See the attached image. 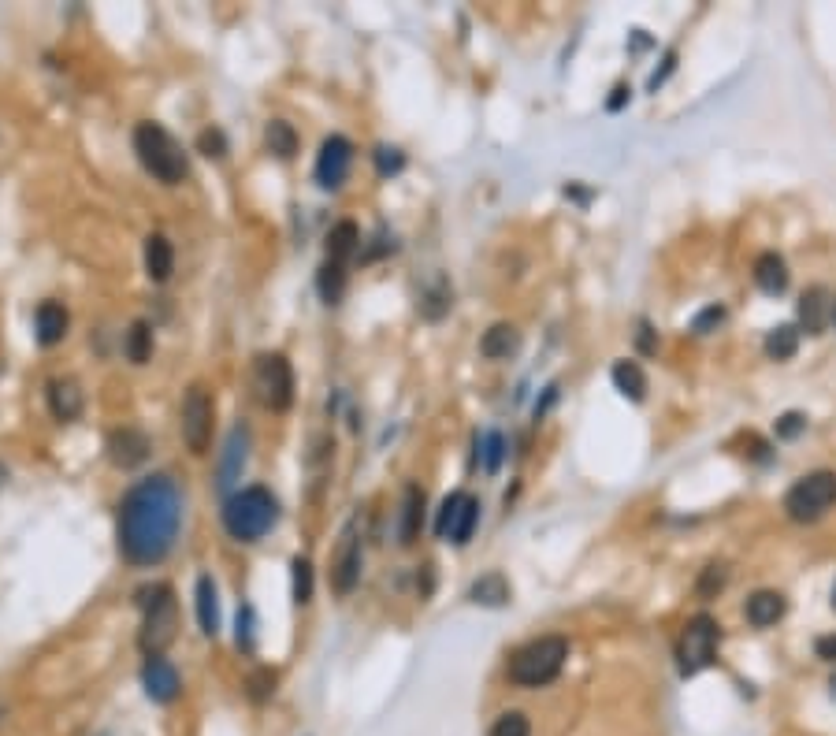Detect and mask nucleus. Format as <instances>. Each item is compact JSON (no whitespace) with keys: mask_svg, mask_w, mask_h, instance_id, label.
Wrapping results in <instances>:
<instances>
[{"mask_svg":"<svg viewBox=\"0 0 836 736\" xmlns=\"http://www.w3.org/2000/svg\"><path fill=\"white\" fill-rule=\"evenodd\" d=\"M725 588V569L721 566H706L703 577H699V595H718Z\"/></svg>","mask_w":836,"mask_h":736,"instance_id":"39","label":"nucleus"},{"mask_svg":"<svg viewBox=\"0 0 836 736\" xmlns=\"http://www.w3.org/2000/svg\"><path fill=\"white\" fill-rule=\"evenodd\" d=\"M796 350H799V331L792 324H781V328H773L766 335V354H770V361H788V357H796Z\"/></svg>","mask_w":836,"mask_h":736,"instance_id":"29","label":"nucleus"},{"mask_svg":"<svg viewBox=\"0 0 836 736\" xmlns=\"http://www.w3.org/2000/svg\"><path fill=\"white\" fill-rule=\"evenodd\" d=\"M275 521H279V502L261 484L242 487V491L227 495V502H223V528L238 543H257L261 536L272 532Z\"/></svg>","mask_w":836,"mask_h":736,"instance_id":"3","label":"nucleus"},{"mask_svg":"<svg viewBox=\"0 0 836 736\" xmlns=\"http://www.w3.org/2000/svg\"><path fill=\"white\" fill-rule=\"evenodd\" d=\"M718 621L710 614H695L688 625H684V636H680L677 658H680V673H699L714 662V651H718Z\"/></svg>","mask_w":836,"mask_h":736,"instance_id":"9","label":"nucleus"},{"mask_svg":"<svg viewBox=\"0 0 836 736\" xmlns=\"http://www.w3.org/2000/svg\"><path fill=\"white\" fill-rule=\"evenodd\" d=\"M149 435L138 432V428H116V432L108 435V458H112V465H119V469H134V465H142L145 458H149Z\"/></svg>","mask_w":836,"mask_h":736,"instance_id":"14","label":"nucleus"},{"mask_svg":"<svg viewBox=\"0 0 836 736\" xmlns=\"http://www.w3.org/2000/svg\"><path fill=\"white\" fill-rule=\"evenodd\" d=\"M565 662H569V640L550 632V636H536L521 644L506 662V677H510L513 688H547L562 677Z\"/></svg>","mask_w":836,"mask_h":736,"instance_id":"2","label":"nucleus"},{"mask_svg":"<svg viewBox=\"0 0 836 736\" xmlns=\"http://www.w3.org/2000/svg\"><path fill=\"white\" fill-rule=\"evenodd\" d=\"M235 640H238V647H242V651H253V606H249V603L238 606V632H235Z\"/></svg>","mask_w":836,"mask_h":736,"instance_id":"37","label":"nucleus"},{"mask_svg":"<svg viewBox=\"0 0 836 736\" xmlns=\"http://www.w3.org/2000/svg\"><path fill=\"white\" fill-rule=\"evenodd\" d=\"M476 521H480V502L472 499V495H465V491H454V495L443 502L439 517H435V536L450 539V543H458L461 547V543H469L472 539Z\"/></svg>","mask_w":836,"mask_h":736,"instance_id":"10","label":"nucleus"},{"mask_svg":"<svg viewBox=\"0 0 836 736\" xmlns=\"http://www.w3.org/2000/svg\"><path fill=\"white\" fill-rule=\"evenodd\" d=\"M517 346H521L517 328H513V324H495V328L480 339V354L491 357V361H506L510 354H517Z\"/></svg>","mask_w":836,"mask_h":736,"instance_id":"23","label":"nucleus"},{"mask_svg":"<svg viewBox=\"0 0 836 736\" xmlns=\"http://www.w3.org/2000/svg\"><path fill=\"white\" fill-rule=\"evenodd\" d=\"M833 688H836V677H833Z\"/></svg>","mask_w":836,"mask_h":736,"instance_id":"46","label":"nucleus"},{"mask_svg":"<svg viewBox=\"0 0 836 736\" xmlns=\"http://www.w3.org/2000/svg\"><path fill=\"white\" fill-rule=\"evenodd\" d=\"M171 272H175V250L164 235H149L145 238V276L153 283H168Z\"/></svg>","mask_w":836,"mask_h":736,"instance_id":"19","label":"nucleus"},{"mask_svg":"<svg viewBox=\"0 0 836 736\" xmlns=\"http://www.w3.org/2000/svg\"><path fill=\"white\" fill-rule=\"evenodd\" d=\"M487 736H532V718L524 710H502L498 718H491Z\"/></svg>","mask_w":836,"mask_h":736,"instance_id":"30","label":"nucleus"},{"mask_svg":"<svg viewBox=\"0 0 836 736\" xmlns=\"http://www.w3.org/2000/svg\"><path fill=\"white\" fill-rule=\"evenodd\" d=\"M476 447H480L484 473H498V465L506 458V439H502V432H487L484 439H476Z\"/></svg>","mask_w":836,"mask_h":736,"instance_id":"33","label":"nucleus"},{"mask_svg":"<svg viewBox=\"0 0 836 736\" xmlns=\"http://www.w3.org/2000/svg\"><path fill=\"white\" fill-rule=\"evenodd\" d=\"M721 320H725V309H721V305H710V309H703V313L695 316L692 331H699V335H706V331H710V328H718Z\"/></svg>","mask_w":836,"mask_h":736,"instance_id":"40","label":"nucleus"},{"mask_svg":"<svg viewBox=\"0 0 836 736\" xmlns=\"http://www.w3.org/2000/svg\"><path fill=\"white\" fill-rule=\"evenodd\" d=\"M361 562H365V554H361V539H357V532H353V528H346V536H342V547H339V554H335V566H331L335 592L350 595L353 588H357V580H361Z\"/></svg>","mask_w":836,"mask_h":736,"instance_id":"13","label":"nucleus"},{"mask_svg":"<svg viewBox=\"0 0 836 736\" xmlns=\"http://www.w3.org/2000/svg\"><path fill=\"white\" fill-rule=\"evenodd\" d=\"M469 599L480 606H506L510 603V584H506L502 573H484V577L469 588Z\"/></svg>","mask_w":836,"mask_h":736,"instance_id":"25","label":"nucleus"},{"mask_svg":"<svg viewBox=\"0 0 836 736\" xmlns=\"http://www.w3.org/2000/svg\"><path fill=\"white\" fill-rule=\"evenodd\" d=\"M290 573H294V603L309 606V599H313V566H309V558H294Z\"/></svg>","mask_w":836,"mask_h":736,"instance_id":"34","label":"nucleus"},{"mask_svg":"<svg viewBox=\"0 0 836 736\" xmlns=\"http://www.w3.org/2000/svg\"><path fill=\"white\" fill-rule=\"evenodd\" d=\"M142 684H145V696L153 699V703H160V707H168V703H175L179 699V692H183V681H179V670L171 666L164 655H153L145 658L142 666Z\"/></svg>","mask_w":836,"mask_h":736,"instance_id":"12","label":"nucleus"},{"mask_svg":"<svg viewBox=\"0 0 836 736\" xmlns=\"http://www.w3.org/2000/svg\"><path fill=\"white\" fill-rule=\"evenodd\" d=\"M253 387H257V398L264 406L283 413L294 402V372H290V361L283 354H261L257 365H253Z\"/></svg>","mask_w":836,"mask_h":736,"instance_id":"8","label":"nucleus"},{"mask_svg":"<svg viewBox=\"0 0 836 736\" xmlns=\"http://www.w3.org/2000/svg\"><path fill=\"white\" fill-rule=\"evenodd\" d=\"M784 610H788V603H784L781 592H755L751 599H747V621L755 625V629H770V625H777V621L784 618Z\"/></svg>","mask_w":836,"mask_h":736,"instance_id":"20","label":"nucleus"},{"mask_svg":"<svg viewBox=\"0 0 836 736\" xmlns=\"http://www.w3.org/2000/svg\"><path fill=\"white\" fill-rule=\"evenodd\" d=\"M402 164H405V157L398 153V149H391V145H379V149H376L379 175H398V171H402Z\"/></svg>","mask_w":836,"mask_h":736,"instance_id":"38","label":"nucleus"},{"mask_svg":"<svg viewBox=\"0 0 836 736\" xmlns=\"http://www.w3.org/2000/svg\"><path fill=\"white\" fill-rule=\"evenodd\" d=\"M316 287H320V298H324L327 305H335L342 298V290H346V268H342V264L327 261L324 268H320V279H316Z\"/></svg>","mask_w":836,"mask_h":736,"instance_id":"31","label":"nucleus"},{"mask_svg":"<svg viewBox=\"0 0 836 736\" xmlns=\"http://www.w3.org/2000/svg\"><path fill=\"white\" fill-rule=\"evenodd\" d=\"M833 324H836V302H833Z\"/></svg>","mask_w":836,"mask_h":736,"instance_id":"45","label":"nucleus"},{"mask_svg":"<svg viewBox=\"0 0 836 736\" xmlns=\"http://www.w3.org/2000/svg\"><path fill=\"white\" fill-rule=\"evenodd\" d=\"M833 610H836V584H833Z\"/></svg>","mask_w":836,"mask_h":736,"instance_id":"44","label":"nucleus"},{"mask_svg":"<svg viewBox=\"0 0 836 736\" xmlns=\"http://www.w3.org/2000/svg\"><path fill=\"white\" fill-rule=\"evenodd\" d=\"M755 283L766 294H784L788 287V264H784L781 253H762L755 261Z\"/></svg>","mask_w":836,"mask_h":736,"instance_id":"22","label":"nucleus"},{"mask_svg":"<svg viewBox=\"0 0 836 736\" xmlns=\"http://www.w3.org/2000/svg\"><path fill=\"white\" fill-rule=\"evenodd\" d=\"M149 354H153V331H149L145 320H138V324L127 331V357H131L134 365H145Z\"/></svg>","mask_w":836,"mask_h":736,"instance_id":"32","label":"nucleus"},{"mask_svg":"<svg viewBox=\"0 0 836 736\" xmlns=\"http://www.w3.org/2000/svg\"><path fill=\"white\" fill-rule=\"evenodd\" d=\"M134 153L142 168L164 186H175L186 179V153L160 123H138L134 127Z\"/></svg>","mask_w":836,"mask_h":736,"instance_id":"4","label":"nucleus"},{"mask_svg":"<svg viewBox=\"0 0 836 736\" xmlns=\"http://www.w3.org/2000/svg\"><path fill=\"white\" fill-rule=\"evenodd\" d=\"M803 428H807V417H803V413H784L781 421H777V435H781V439H796Z\"/></svg>","mask_w":836,"mask_h":736,"instance_id":"41","label":"nucleus"},{"mask_svg":"<svg viewBox=\"0 0 836 736\" xmlns=\"http://www.w3.org/2000/svg\"><path fill=\"white\" fill-rule=\"evenodd\" d=\"M814 655L825 658V662H836V632H829V636H818V644H814Z\"/></svg>","mask_w":836,"mask_h":736,"instance_id":"42","label":"nucleus"},{"mask_svg":"<svg viewBox=\"0 0 836 736\" xmlns=\"http://www.w3.org/2000/svg\"><path fill=\"white\" fill-rule=\"evenodd\" d=\"M45 398H49V409H53L56 421H75L82 413V391L75 380H49L45 387Z\"/></svg>","mask_w":836,"mask_h":736,"instance_id":"16","label":"nucleus"},{"mask_svg":"<svg viewBox=\"0 0 836 736\" xmlns=\"http://www.w3.org/2000/svg\"><path fill=\"white\" fill-rule=\"evenodd\" d=\"M836 502V473H810L799 484L788 487L784 495V513L792 521H814Z\"/></svg>","mask_w":836,"mask_h":736,"instance_id":"7","label":"nucleus"},{"mask_svg":"<svg viewBox=\"0 0 836 736\" xmlns=\"http://www.w3.org/2000/svg\"><path fill=\"white\" fill-rule=\"evenodd\" d=\"M799 324H803L810 335H818V331L825 328V290L814 287L799 298Z\"/></svg>","mask_w":836,"mask_h":736,"instance_id":"28","label":"nucleus"},{"mask_svg":"<svg viewBox=\"0 0 836 736\" xmlns=\"http://www.w3.org/2000/svg\"><path fill=\"white\" fill-rule=\"evenodd\" d=\"M357 250H361V231L353 220H342L327 231V261L331 264H346Z\"/></svg>","mask_w":836,"mask_h":736,"instance_id":"21","label":"nucleus"},{"mask_svg":"<svg viewBox=\"0 0 836 736\" xmlns=\"http://www.w3.org/2000/svg\"><path fill=\"white\" fill-rule=\"evenodd\" d=\"M264 142H268V149H272L275 157H283V160H290L298 153V131L290 127L287 119H272L268 131H264Z\"/></svg>","mask_w":836,"mask_h":736,"instance_id":"27","label":"nucleus"},{"mask_svg":"<svg viewBox=\"0 0 836 736\" xmlns=\"http://www.w3.org/2000/svg\"><path fill=\"white\" fill-rule=\"evenodd\" d=\"M212 421H216V406H212V395L205 383H190L183 398V443L190 454H209L212 447Z\"/></svg>","mask_w":836,"mask_h":736,"instance_id":"6","label":"nucleus"},{"mask_svg":"<svg viewBox=\"0 0 836 736\" xmlns=\"http://www.w3.org/2000/svg\"><path fill=\"white\" fill-rule=\"evenodd\" d=\"M275 692V673L272 670H257L249 677V699L253 703H264V699Z\"/></svg>","mask_w":836,"mask_h":736,"instance_id":"36","label":"nucleus"},{"mask_svg":"<svg viewBox=\"0 0 836 736\" xmlns=\"http://www.w3.org/2000/svg\"><path fill=\"white\" fill-rule=\"evenodd\" d=\"M246 450H249V432L238 424V428H231V435H227V447H223L220 480H216L220 491H231V484L242 476V469H246Z\"/></svg>","mask_w":836,"mask_h":736,"instance_id":"15","label":"nucleus"},{"mask_svg":"<svg viewBox=\"0 0 836 736\" xmlns=\"http://www.w3.org/2000/svg\"><path fill=\"white\" fill-rule=\"evenodd\" d=\"M197 149L205 153V157H216L220 160L223 153H227V138H223V131H216V127H209V131L197 134Z\"/></svg>","mask_w":836,"mask_h":736,"instance_id":"35","label":"nucleus"},{"mask_svg":"<svg viewBox=\"0 0 836 736\" xmlns=\"http://www.w3.org/2000/svg\"><path fill=\"white\" fill-rule=\"evenodd\" d=\"M610 376H614V387L621 391V395L632 398V402H643V395H647V376L640 372V365H632V361H617Z\"/></svg>","mask_w":836,"mask_h":736,"instance_id":"26","label":"nucleus"},{"mask_svg":"<svg viewBox=\"0 0 836 736\" xmlns=\"http://www.w3.org/2000/svg\"><path fill=\"white\" fill-rule=\"evenodd\" d=\"M197 625H201V632L205 636H216L220 632V595H216V580L209 577V573H201L197 577Z\"/></svg>","mask_w":836,"mask_h":736,"instance_id":"17","label":"nucleus"},{"mask_svg":"<svg viewBox=\"0 0 836 736\" xmlns=\"http://www.w3.org/2000/svg\"><path fill=\"white\" fill-rule=\"evenodd\" d=\"M420 525H424V491L420 487H405V502H402V543H417Z\"/></svg>","mask_w":836,"mask_h":736,"instance_id":"24","label":"nucleus"},{"mask_svg":"<svg viewBox=\"0 0 836 736\" xmlns=\"http://www.w3.org/2000/svg\"><path fill=\"white\" fill-rule=\"evenodd\" d=\"M34 335L41 346H56L67 335V309L60 302H41L34 313Z\"/></svg>","mask_w":836,"mask_h":736,"instance_id":"18","label":"nucleus"},{"mask_svg":"<svg viewBox=\"0 0 836 736\" xmlns=\"http://www.w3.org/2000/svg\"><path fill=\"white\" fill-rule=\"evenodd\" d=\"M138 606L145 610L142 632H138V644L149 658L164 655V647L175 640L179 629V606H175V592L168 584H149L138 592Z\"/></svg>","mask_w":836,"mask_h":736,"instance_id":"5","label":"nucleus"},{"mask_svg":"<svg viewBox=\"0 0 836 736\" xmlns=\"http://www.w3.org/2000/svg\"><path fill=\"white\" fill-rule=\"evenodd\" d=\"M350 164H353L350 138L331 134V138L320 145V153H316V183L324 186V190H339V186L346 183V175H350Z\"/></svg>","mask_w":836,"mask_h":736,"instance_id":"11","label":"nucleus"},{"mask_svg":"<svg viewBox=\"0 0 836 736\" xmlns=\"http://www.w3.org/2000/svg\"><path fill=\"white\" fill-rule=\"evenodd\" d=\"M628 93H632V90H628V86H617V90H614V97H610V105H606V108H610V112H617V108H625Z\"/></svg>","mask_w":836,"mask_h":736,"instance_id":"43","label":"nucleus"},{"mask_svg":"<svg viewBox=\"0 0 836 736\" xmlns=\"http://www.w3.org/2000/svg\"><path fill=\"white\" fill-rule=\"evenodd\" d=\"M183 525V491L171 476H149L119 506V551L134 566H157L171 554Z\"/></svg>","mask_w":836,"mask_h":736,"instance_id":"1","label":"nucleus"}]
</instances>
